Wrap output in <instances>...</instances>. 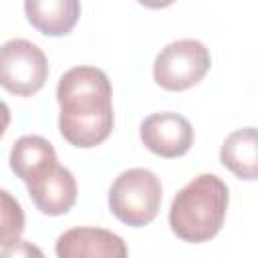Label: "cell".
I'll return each mask as SVG.
<instances>
[{
  "label": "cell",
  "instance_id": "cell-1",
  "mask_svg": "<svg viewBox=\"0 0 258 258\" xmlns=\"http://www.w3.org/2000/svg\"><path fill=\"white\" fill-rule=\"evenodd\" d=\"M56 101L58 131L67 143L91 149L109 139L115 125L113 89L101 69L89 64L69 69L58 79Z\"/></svg>",
  "mask_w": 258,
  "mask_h": 258
},
{
  "label": "cell",
  "instance_id": "cell-11",
  "mask_svg": "<svg viewBox=\"0 0 258 258\" xmlns=\"http://www.w3.org/2000/svg\"><path fill=\"white\" fill-rule=\"evenodd\" d=\"M222 165L238 179L254 181L258 177V133L256 127L232 131L220 147Z\"/></svg>",
  "mask_w": 258,
  "mask_h": 258
},
{
  "label": "cell",
  "instance_id": "cell-12",
  "mask_svg": "<svg viewBox=\"0 0 258 258\" xmlns=\"http://www.w3.org/2000/svg\"><path fill=\"white\" fill-rule=\"evenodd\" d=\"M26 218L20 202L0 187V248L18 242L24 234Z\"/></svg>",
  "mask_w": 258,
  "mask_h": 258
},
{
  "label": "cell",
  "instance_id": "cell-7",
  "mask_svg": "<svg viewBox=\"0 0 258 258\" xmlns=\"http://www.w3.org/2000/svg\"><path fill=\"white\" fill-rule=\"evenodd\" d=\"M54 252L58 258H125L127 246L121 236L93 226H79L56 238Z\"/></svg>",
  "mask_w": 258,
  "mask_h": 258
},
{
  "label": "cell",
  "instance_id": "cell-5",
  "mask_svg": "<svg viewBox=\"0 0 258 258\" xmlns=\"http://www.w3.org/2000/svg\"><path fill=\"white\" fill-rule=\"evenodd\" d=\"M48 79V60L42 48L26 38L0 44V87L16 97L36 95Z\"/></svg>",
  "mask_w": 258,
  "mask_h": 258
},
{
  "label": "cell",
  "instance_id": "cell-3",
  "mask_svg": "<svg viewBox=\"0 0 258 258\" xmlns=\"http://www.w3.org/2000/svg\"><path fill=\"white\" fill-rule=\"evenodd\" d=\"M163 185L159 177L145 167L121 171L109 187V210L125 226L141 228L151 224L161 208Z\"/></svg>",
  "mask_w": 258,
  "mask_h": 258
},
{
  "label": "cell",
  "instance_id": "cell-10",
  "mask_svg": "<svg viewBox=\"0 0 258 258\" xmlns=\"http://www.w3.org/2000/svg\"><path fill=\"white\" fill-rule=\"evenodd\" d=\"M10 169L24 183H30L50 171L56 163V151L52 143L40 135H22L10 149Z\"/></svg>",
  "mask_w": 258,
  "mask_h": 258
},
{
  "label": "cell",
  "instance_id": "cell-8",
  "mask_svg": "<svg viewBox=\"0 0 258 258\" xmlns=\"http://www.w3.org/2000/svg\"><path fill=\"white\" fill-rule=\"evenodd\" d=\"M28 196L44 216H62L73 210L79 198V185L71 169L56 163L38 179L26 183Z\"/></svg>",
  "mask_w": 258,
  "mask_h": 258
},
{
  "label": "cell",
  "instance_id": "cell-4",
  "mask_svg": "<svg viewBox=\"0 0 258 258\" xmlns=\"http://www.w3.org/2000/svg\"><path fill=\"white\" fill-rule=\"evenodd\" d=\"M210 48L196 38H179L159 50L153 60V81L171 93L196 87L210 71Z\"/></svg>",
  "mask_w": 258,
  "mask_h": 258
},
{
  "label": "cell",
  "instance_id": "cell-13",
  "mask_svg": "<svg viewBox=\"0 0 258 258\" xmlns=\"http://www.w3.org/2000/svg\"><path fill=\"white\" fill-rule=\"evenodd\" d=\"M0 256H42V250L20 238L18 242H14L10 246L0 248Z\"/></svg>",
  "mask_w": 258,
  "mask_h": 258
},
{
  "label": "cell",
  "instance_id": "cell-2",
  "mask_svg": "<svg viewBox=\"0 0 258 258\" xmlns=\"http://www.w3.org/2000/svg\"><path fill=\"white\" fill-rule=\"evenodd\" d=\"M228 204V185L216 173H200L175 194L169 228L181 242H210L224 226Z\"/></svg>",
  "mask_w": 258,
  "mask_h": 258
},
{
  "label": "cell",
  "instance_id": "cell-15",
  "mask_svg": "<svg viewBox=\"0 0 258 258\" xmlns=\"http://www.w3.org/2000/svg\"><path fill=\"white\" fill-rule=\"evenodd\" d=\"M141 6H145V8H151V10H161V8H167V6H171L175 0H137Z\"/></svg>",
  "mask_w": 258,
  "mask_h": 258
},
{
  "label": "cell",
  "instance_id": "cell-6",
  "mask_svg": "<svg viewBox=\"0 0 258 258\" xmlns=\"http://www.w3.org/2000/svg\"><path fill=\"white\" fill-rule=\"evenodd\" d=\"M139 139L157 157L175 159L191 149L194 127L183 115L173 111H161L141 121Z\"/></svg>",
  "mask_w": 258,
  "mask_h": 258
},
{
  "label": "cell",
  "instance_id": "cell-14",
  "mask_svg": "<svg viewBox=\"0 0 258 258\" xmlns=\"http://www.w3.org/2000/svg\"><path fill=\"white\" fill-rule=\"evenodd\" d=\"M10 121H12L10 107L0 99V139L4 137V133H6V129H8V125H10Z\"/></svg>",
  "mask_w": 258,
  "mask_h": 258
},
{
  "label": "cell",
  "instance_id": "cell-9",
  "mask_svg": "<svg viewBox=\"0 0 258 258\" xmlns=\"http://www.w3.org/2000/svg\"><path fill=\"white\" fill-rule=\"evenodd\" d=\"M26 20L44 36H67L81 18V0H24Z\"/></svg>",
  "mask_w": 258,
  "mask_h": 258
}]
</instances>
